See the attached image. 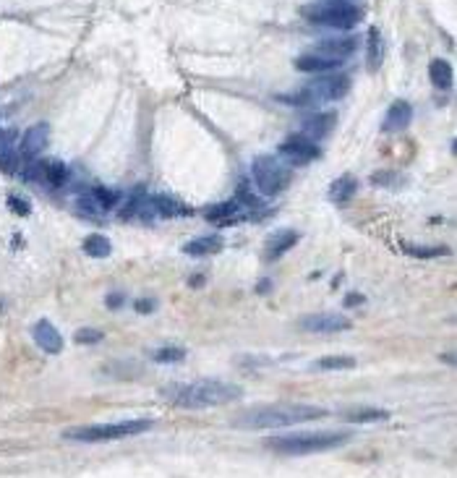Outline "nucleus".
<instances>
[{"label":"nucleus","mask_w":457,"mask_h":478,"mask_svg":"<svg viewBox=\"0 0 457 478\" xmlns=\"http://www.w3.org/2000/svg\"><path fill=\"white\" fill-rule=\"evenodd\" d=\"M241 397H243V389L233 384V382L222 379H199L170 392V400L176 402L178 408L186 410L217 408V405H228V402L241 400Z\"/></svg>","instance_id":"2"},{"label":"nucleus","mask_w":457,"mask_h":478,"mask_svg":"<svg viewBox=\"0 0 457 478\" xmlns=\"http://www.w3.org/2000/svg\"><path fill=\"white\" fill-rule=\"evenodd\" d=\"M337 123V113L332 110H313L308 118H303L301 123V134L308 139H324L329 136V131L335 129Z\"/></svg>","instance_id":"12"},{"label":"nucleus","mask_w":457,"mask_h":478,"mask_svg":"<svg viewBox=\"0 0 457 478\" xmlns=\"http://www.w3.org/2000/svg\"><path fill=\"white\" fill-rule=\"evenodd\" d=\"M306 19L313 24H321V26H329V29H340L348 31L353 26H358V21L363 19V11L353 3H329V6H316V8H306Z\"/></svg>","instance_id":"7"},{"label":"nucleus","mask_w":457,"mask_h":478,"mask_svg":"<svg viewBox=\"0 0 457 478\" xmlns=\"http://www.w3.org/2000/svg\"><path fill=\"white\" fill-rule=\"evenodd\" d=\"M84 251H86V257H91V259H107L110 257V251H113V243L107 241V236L91 233V236L84 241Z\"/></svg>","instance_id":"20"},{"label":"nucleus","mask_w":457,"mask_h":478,"mask_svg":"<svg viewBox=\"0 0 457 478\" xmlns=\"http://www.w3.org/2000/svg\"><path fill=\"white\" fill-rule=\"evenodd\" d=\"M361 301H363V296H356V293H353V296H348L345 306H356V304H361Z\"/></svg>","instance_id":"34"},{"label":"nucleus","mask_w":457,"mask_h":478,"mask_svg":"<svg viewBox=\"0 0 457 478\" xmlns=\"http://www.w3.org/2000/svg\"><path fill=\"white\" fill-rule=\"evenodd\" d=\"M74 340L79 345H97L99 340H105V334H102V329H94V327H81V329H76Z\"/></svg>","instance_id":"29"},{"label":"nucleus","mask_w":457,"mask_h":478,"mask_svg":"<svg viewBox=\"0 0 457 478\" xmlns=\"http://www.w3.org/2000/svg\"><path fill=\"white\" fill-rule=\"evenodd\" d=\"M351 442V432H296L267 439V447L277 455H316L343 447Z\"/></svg>","instance_id":"3"},{"label":"nucleus","mask_w":457,"mask_h":478,"mask_svg":"<svg viewBox=\"0 0 457 478\" xmlns=\"http://www.w3.org/2000/svg\"><path fill=\"white\" fill-rule=\"evenodd\" d=\"M353 50H356V39H351V37L324 39V42L316 47V53L329 55V58H337V61H345V58H348Z\"/></svg>","instance_id":"17"},{"label":"nucleus","mask_w":457,"mask_h":478,"mask_svg":"<svg viewBox=\"0 0 457 478\" xmlns=\"http://www.w3.org/2000/svg\"><path fill=\"white\" fill-rule=\"evenodd\" d=\"M411 121H413L411 102L397 99V102H392V105H389L387 118H384V123H381V131H384V134H397V131L408 129V126H411Z\"/></svg>","instance_id":"13"},{"label":"nucleus","mask_w":457,"mask_h":478,"mask_svg":"<svg viewBox=\"0 0 457 478\" xmlns=\"http://www.w3.org/2000/svg\"><path fill=\"white\" fill-rule=\"evenodd\" d=\"M6 146H14V131L0 129V149H6Z\"/></svg>","instance_id":"32"},{"label":"nucleus","mask_w":457,"mask_h":478,"mask_svg":"<svg viewBox=\"0 0 457 478\" xmlns=\"http://www.w3.org/2000/svg\"><path fill=\"white\" fill-rule=\"evenodd\" d=\"M91 196V201H94V204L99 206V209H102V212H107V209H113L115 204H118V201H121V194H118V191H113V189H102V186H97V189L91 191L89 194Z\"/></svg>","instance_id":"25"},{"label":"nucleus","mask_w":457,"mask_h":478,"mask_svg":"<svg viewBox=\"0 0 457 478\" xmlns=\"http://www.w3.org/2000/svg\"><path fill=\"white\" fill-rule=\"evenodd\" d=\"M154 421L149 418H131V421H118V424H89V426H74L63 432V439L81 442V444H99V442H115L129 439L136 434L149 432Z\"/></svg>","instance_id":"4"},{"label":"nucleus","mask_w":457,"mask_h":478,"mask_svg":"<svg viewBox=\"0 0 457 478\" xmlns=\"http://www.w3.org/2000/svg\"><path fill=\"white\" fill-rule=\"evenodd\" d=\"M8 206H11V209L19 214V217H26V214H29V204H26L24 199H19V196H8Z\"/></svg>","instance_id":"30"},{"label":"nucleus","mask_w":457,"mask_h":478,"mask_svg":"<svg viewBox=\"0 0 457 478\" xmlns=\"http://www.w3.org/2000/svg\"><path fill=\"white\" fill-rule=\"evenodd\" d=\"M405 251L408 254H413V257H439V254H444V249H413V246H405Z\"/></svg>","instance_id":"31"},{"label":"nucleus","mask_w":457,"mask_h":478,"mask_svg":"<svg viewBox=\"0 0 457 478\" xmlns=\"http://www.w3.org/2000/svg\"><path fill=\"white\" fill-rule=\"evenodd\" d=\"M366 61H368V69H371V71L379 69V63H381V34H379V29H368Z\"/></svg>","instance_id":"23"},{"label":"nucleus","mask_w":457,"mask_h":478,"mask_svg":"<svg viewBox=\"0 0 457 478\" xmlns=\"http://www.w3.org/2000/svg\"><path fill=\"white\" fill-rule=\"evenodd\" d=\"M152 309H154L152 301H139L136 304V312H152Z\"/></svg>","instance_id":"33"},{"label":"nucleus","mask_w":457,"mask_h":478,"mask_svg":"<svg viewBox=\"0 0 457 478\" xmlns=\"http://www.w3.org/2000/svg\"><path fill=\"white\" fill-rule=\"evenodd\" d=\"M356 358L353 356H324L316 361V369L321 372H343V369H356Z\"/></svg>","instance_id":"22"},{"label":"nucleus","mask_w":457,"mask_h":478,"mask_svg":"<svg viewBox=\"0 0 457 478\" xmlns=\"http://www.w3.org/2000/svg\"><path fill=\"white\" fill-rule=\"evenodd\" d=\"M277 152H280V157L288 159L290 165H308V162L321 157L319 144L313 139L303 136V134H293V136L282 139Z\"/></svg>","instance_id":"8"},{"label":"nucleus","mask_w":457,"mask_h":478,"mask_svg":"<svg viewBox=\"0 0 457 478\" xmlns=\"http://www.w3.org/2000/svg\"><path fill=\"white\" fill-rule=\"evenodd\" d=\"M343 66V61H337V58H329V55H321V53H303L296 58V69L303 71V74H329V71H337Z\"/></svg>","instance_id":"14"},{"label":"nucleus","mask_w":457,"mask_h":478,"mask_svg":"<svg viewBox=\"0 0 457 478\" xmlns=\"http://www.w3.org/2000/svg\"><path fill=\"white\" fill-rule=\"evenodd\" d=\"M154 361L157 364H178L186 358V348H178V345H165V348L154 350Z\"/></svg>","instance_id":"27"},{"label":"nucleus","mask_w":457,"mask_h":478,"mask_svg":"<svg viewBox=\"0 0 457 478\" xmlns=\"http://www.w3.org/2000/svg\"><path fill=\"white\" fill-rule=\"evenodd\" d=\"M31 337L37 342V348L50 353V356H58L63 350V334L58 332L53 322H47V319H39L37 324L31 327Z\"/></svg>","instance_id":"11"},{"label":"nucleus","mask_w":457,"mask_h":478,"mask_svg":"<svg viewBox=\"0 0 457 478\" xmlns=\"http://www.w3.org/2000/svg\"><path fill=\"white\" fill-rule=\"evenodd\" d=\"M222 251V238L220 236H201L194 241L183 243V254L189 257H214Z\"/></svg>","instance_id":"16"},{"label":"nucleus","mask_w":457,"mask_h":478,"mask_svg":"<svg viewBox=\"0 0 457 478\" xmlns=\"http://www.w3.org/2000/svg\"><path fill=\"white\" fill-rule=\"evenodd\" d=\"M351 91V79L345 74H332V76H321L313 84H308L306 89H301L293 97H280L290 105H301V107H316L321 102H335V99H343L345 94Z\"/></svg>","instance_id":"5"},{"label":"nucleus","mask_w":457,"mask_h":478,"mask_svg":"<svg viewBox=\"0 0 457 478\" xmlns=\"http://www.w3.org/2000/svg\"><path fill=\"white\" fill-rule=\"evenodd\" d=\"M19 152H16L14 146H6V149H0V173L6 175H14L19 170Z\"/></svg>","instance_id":"28"},{"label":"nucleus","mask_w":457,"mask_h":478,"mask_svg":"<svg viewBox=\"0 0 457 478\" xmlns=\"http://www.w3.org/2000/svg\"><path fill=\"white\" fill-rule=\"evenodd\" d=\"M345 418L353 421V424H368V421H384V418H389V413L379 408H361V410L345 413Z\"/></svg>","instance_id":"26"},{"label":"nucleus","mask_w":457,"mask_h":478,"mask_svg":"<svg viewBox=\"0 0 457 478\" xmlns=\"http://www.w3.org/2000/svg\"><path fill=\"white\" fill-rule=\"evenodd\" d=\"M452 66L447 61H442V58H436V61H431V66H428V79H431V84H434L436 89H450L452 86Z\"/></svg>","instance_id":"19"},{"label":"nucleus","mask_w":457,"mask_h":478,"mask_svg":"<svg viewBox=\"0 0 457 478\" xmlns=\"http://www.w3.org/2000/svg\"><path fill=\"white\" fill-rule=\"evenodd\" d=\"M236 212H238V199H230V201L209 206V209H206V217L214 222H233V214Z\"/></svg>","instance_id":"24"},{"label":"nucleus","mask_w":457,"mask_h":478,"mask_svg":"<svg viewBox=\"0 0 457 478\" xmlns=\"http://www.w3.org/2000/svg\"><path fill=\"white\" fill-rule=\"evenodd\" d=\"M327 410L319 405H306V402H277V405H259L241 413L233 421L236 429H285V426L306 424V421H316L324 418Z\"/></svg>","instance_id":"1"},{"label":"nucleus","mask_w":457,"mask_h":478,"mask_svg":"<svg viewBox=\"0 0 457 478\" xmlns=\"http://www.w3.org/2000/svg\"><path fill=\"white\" fill-rule=\"evenodd\" d=\"M358 191V181L353 178V175H343V178H337L332 183V189H329V196L335 199V201H348Z\"/></svg>","instance_id":"21"},{"label":"nucleus","mask_w":457,"mask_h":478,"mask_svg":"<svg viewBox=\"0 0 457 478\" xmlns=\"http://www.w3.org/2000/svg\"><path fill=\"white\" fill-rule=\"evenodd\" d=\"M298 238L301 236H298L296 230H280V233H274L267 241V246H264V259H267V262H277V259L285 257V254L296 246Z\"/></svg>","instance_id":"15"},{"label":"nucleus","mask_w":457,"mask_h":478,"mask_svg":"<svg viewBox=\"0 0 457 478\" xmlns=\"http://www.w3.org/2000/svg\"><path fill=\"white\" fill-rule=\"evenodd\" d=\"M149 204L157 209V214H162V217H186L189 214V209L178 201V199L173 196H165V194H157V196L149 199Z\"/></svg>","instance_id":"18"},{"label":"nucleus","mask_w":457,"mask_h":478,"mask_svg":"<svg viewBox=\"0 0 457 478\" xmlns=\"http://www.w3.org/2000/svg\"><path fill=\"white\" fill-rule=\"evenodd\" d=\"M251 178L264 196H277L293 181V170L272 154H259L251 162Z\"/></svg>","instance_id":"6"},{"label":"nucleus","mask_w":457,"mask_h":478,"mask_svg":"<svg viewBox=\"0 0 457 478\" xmlns=\"http://www.w3.org/2000/svg\"><path fill=\"white\" fill-rule=\"evenodd\" d=\"M335 3H351V0H335Z\"/></svg>","instance_id":"36"},{"label":"nucleus","mask_w":457,"mask_h":478,"mask_svg":"<svg viewBox=\"0 0 457 478\" xmlns=\"http://www.w3.org/2000/svg\"><path fill=\"white\" fill-rule=\"evenodd\" d=\"M353 322L343 314H308V317L301 319V329L306 332H316V334H335L351 329Z\"/></svg>","instance_id":"9"},{"label":"nucleus","mask_w":457,"mask_h":478,"mask_svg":"<svg viewBox=\"0 0 457 478\" xmlns=\"http://www.w3.org/2000/svg\"><path fill=\"white\" fill-rule=\"evenodd\" d=\"M47 139H50V129H47V123H37V126H31L21 139V152L19 157L26 159V162H34L39 154L45 152L47 146Z\"/></svg>","instance_id":"10"},{"label":"nucleus","mask_w":457,"mask_h":478,"mask_svg":"<svg viewBox=\"0 0 457 478\" xmlns=\"http://www.w3.org/2000/svg\"><path fill=\"white\" fill-rule=\"evenodd\" d=\"M107 304L113 306V309H118V306H121L123 301H121V296H110V301H107Z\"/></svg>","instance_id":"35"}]
</instances>
